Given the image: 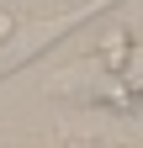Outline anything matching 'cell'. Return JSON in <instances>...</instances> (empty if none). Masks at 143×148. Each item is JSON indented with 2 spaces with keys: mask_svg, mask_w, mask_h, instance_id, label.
<instances>
[{
  "mask_svg": "<svg viewBox=\"0 0 143 148\" xmlns=\"http://www.w3.org/2000/svg\"><path fill=\"white\" fill-rule=\"evenodd\" d=\"M127 58H133V37L127 32H111V37H106V42H101V69H127Z\"/></svg>",
  "mask_w": 143,
  "mask_h": 148,
  "instance_id": "6da1fadb",
  "label": "cell"
},
{
  "mask_svg": "<svg viewBox=\"0 0 143 148\" xmlns=\"http://www.w3.org/2000/svg\"><path fill=\"white\" fill-rule=\"evenodd\" d=\"M122 79H127V90H133V95L143 90V48H133V58H127V69H122Z\"/></svg>",
  "mask_w": 143,
  "mask_h": 148,
  "instance_id": "7a4b0ae2",
  "label": "cell"
},
{
  "mask_svg": "<svg viewBox=\"0 0 143 148\" xmlns=\"http://www.w3.org/2000/svg\"><path fill=\"white\" fill-rule=\"evenodd\" d=\"M6 37H11V16L0 11V42H6Z\"/></svg>",
  "mask_w": 143,
  "mask_h": 148,
  "instance_id": "3957f363",
  "label": "cell"
},
{
  "mask_svg": "<svg viewBox=\"0 0 143 148\" xmlns=\"http://www.w3.org/2000/svg\"><path fill=\"white\" fill-rule=\"evenodd\" d=\"M138 106H143V90H138Z\"/></svg>",
  "mask_w": 143,
  "mask_h": 148,
  "instance_id": "277c9868",
  "label": "cell"
}]
</instances>
